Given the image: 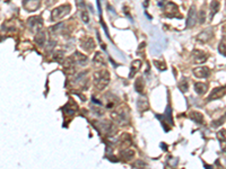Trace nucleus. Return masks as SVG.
<instances>
[{"label": "nucleus", "instance_id": "nucleus-1", "mask_svg": "<svg viewBox=\"0 0 226 169\" xmlns=\"http://www.w3.org/2000/svg\"><path fill=\"white\" fill-rule=\"evenodd\" d=\"M110 82V73L108 70H98L94 73V85L98 90H102Z\"/></svg>", "mask_w": 226, "mask_h": 169}, {"label": "nucleus", "instance_id": "nucleus-2", "mask_svg": "<svg viewBox=\"0 0 226 169\" xmlns=\"http://www.w3.org/2000/svg\"><path fill=\"white\" fill-rule=\"evenodd\" d=\"M70 9H71V7L70 5H61V6H59L57 7L56 9H53L52 10V13H51V20L52 22H57V20H59V19H61V18H64L65 16H67L68 14H69V12H70Z\"/></svg>", "mask_w": 226, "mask_h": 169}, {"label": "nucleus", "instance_id": "nucleus-3", "mask_svg": "<svg viewBox=\"0 0 226 169\" xmlns=\"http://www.w3.org/2000/svg\"><path fill=\"white\" fill-rule=\"evenodd\" d=\"M164 12H165V15H166L168 17H171V18H173V17L181 18V17H182L180 14H179V8H178V6L175 5L174 2H171V1H168V2L165 4Z\"/></svg>", "mask_w": 226, "mask_h": 169}, {"label": "nucleus", "instance_id": "nucleus-4", "mask_svg": "<svg viewBox=\"0 0 226 169\" xmlns=\"http://www.w3.org/2000/svg\"><path fill=\"white\" fill-rule=\"evenodd\" d=\"M196 20H197V14H196V7L191 6L189 9V13H188V18L187 23H186V27L187 28H191L194 27L196 24Z\"/></svg>", "mask_w": 226, "mask_h": 169}, {"label": "nucleus", "instance_id": "nucleus-5", "mask_svg": "<svg viewBox=\"0 0 226 169\" xmlns=\"http://www.w3.org/2000/svg\"><path fill=\"white\" fill-rule=\"evenodd\" d=\"M191 58L196 63H204L207 61V54L204 51L194 50L191 52Z\"/></svg>", "mask_w": 226, "mask_h": 169}, {"label": "nucleus", "instance_id": "nucleus-6", "mask_svg": "<svg viewBox=\"0 0 226 169\" xmlns=\"http://www.w3.org/2000/svg\"><path fill=\"white\" fill-rule=\"evenodd\" d=\"M214 36V32L213 29H206V31L201 32L200 34L197 36V41L198 42H201V43H207L208 41H210L212 37Z\"/></svg>", "mask_w": 226, "mask_h": 169}, {"label": "nucleus", "instance_id": "nucleus-7", "mask_svg": "<svg viewBox=\"0 0 226 169\" xmlns=\"http://www.w3.org/2000/svg\"><path fill=\"white\" fill-rule=\"evenodd\" d=\"M194 75L197 78H208L210 75V70L207 67H198L194 69Z\"/></svg>", "mask_w": 226, "mask_h": 169}, {"label": "nucleus", "instance_id": "nucleus-8", "mask_svg": "<svg viewBox=\"0 0 226 169\" xmlns=\"http://www.w3.org/2000/svg\"><path fill=\"white\" fill-rule=\"evenodd\" d=\"M71 59L74 60L76 65H85L87 63V56L82 54L80 52H75L74 55L71 56Z\"/></svg>", "mask_w": 226, "mask_h": 169}, {"label": "nucleus", "instance_id": "nucleus-9", "mask_svg": "<svg viewBox=\"0 0 226 169\" xmlns=\"http://www.w3.org/2000/svg\"><path fill=\"white\" fill-rule=\"evenodd\" d=\"M225 91H226V88L225 87H217V88H215V89H213L212 94L209 95V97H208V100L218 99V98L223 97V96L225 95Z\"/></svg>", "mask_w": 226, "mask_h": 169}, {"label": "nucleus", "instance_id": "nucleus-10", "mask_svg": "<svg viewBox=\"0 0 226 169\" xmlns=\"http://www.w3.org/2000/svg\"><path fill=\"white\" fill-rule=\"evenodd\" d=\"M80 45H82V47H83L84 50H87L88 52H90V51H93L95 49V42H94V40L92 37H87V38L82 40Z\"/></svg>", "mask_w": 226, "mask_h": 169}, {"label": "nucleus", "instance_id": "nucleus-11", "mask_svg": "<svg viewBox=\"0 0 226 169\" xmlns=\"http://www.w3.org/2000/svg\"><path fill=\"white\" fill-rule=\"evenodd\" d=\"M28 24L31 25V28L33 31H39L40 27H42V18L36 16V17H33L28 20Z\"/></svg>", "mask_w": 226, "mask_h": 169}, {"label": "nucleus", "instance_id": "nucleus-12", "mask_svg": "<svg viewBox=\"0 0 226 169\" xmlns=\"http://www.w3.org/2000/svg\"><path fill=\"white\" fill-rule=\"evenodd\" d=\"M40 7V0H26L25 8L28 12H34Z\"/></svg>", "mask_w": 226, "mask_h": 169}, {"label": "nucleus", "instance_id": "nucleus-13", "mask_svg": "<svg viewBox=\"0 0 226 169\" xmlns=\"http://www.w3.org/2000/svg\"><path fill=\"white\" fill-rule=\"evenodd\" d=\"M220 2L217 0H213L212 4H210V15H209V19L213 20V18L215 17L216 13L220 10Z\"/></svg>", "mask_w": 226, "mask_h": 169}, {"label": "nucleus", "instance_id": "nucleus-14", "mask_svg": "<svg viewBox=\"0 0 226 169\" xmlns=\"http://www.w3.org/2000/svg\"><path fill=\"white\" fill-rule=\"evenodd\" d=\"M194 90L197 94L202 95L208 90V86L206 83H202V82H197V83H194Z\"/></svg>", "mask_w": 226, "mask_h": 169}, {"label": "nucleus", "instance_id": "nucleus-15", "mask_svg": "<svg viewBox=\"0 0 226 169\" xmlns=\"http://www.w3.org/2000/svg\"><path fill=\"white\" fill-rule=\"evenodd\" d=\"M142 67V61L140 60H135L134 62L131 63V70H130V77H134L135 73L139 70V68Z\"/></svg>", "mask_w": 226, "mask_h": 169}, {"label": "nucleus", "instance_id": "nucleus-16", "mask_svg": "<svg viewBox=\"0 0 226 169\" xmlns=\"http://www.w3.org/2000/svg\"><path fill=\"white\" fill-rule=\"evenodd\" d=\"M218 52H220L222 55L226 56V37L222 38V41L220 42V45H218Z\"/></svg>", "mask_w": 226, "mask_h": 169}, {"label": "nucleus", "instance_id": "nucleus-17", "mask_svg": "<svg viewBox=\"0 0 226 169\" xmlns=\"http://www.w3.org/2000/svg\"><path fill=\"white\" fill-rule=\"evenodd\" d=\"M191 119H194V121H196L197 123H199V124H201V123H204V116L201 115L200 113L199 112H194V113H191Z\"/></svg>", "mask_w": 226, "mask_h": 169}, {"label": "nucleus", "instance_id": "nucleus-18", "mask_svg": "<svg viewBox=\"0 0 226 169\" xmlns=\"http://www.w3.org/2000/svg\"><path fill=\"white\" fill-rule=\"evenodd\" d=\"M94 62L96 64H102V65H105V61H104V56L101 52H97L95 53V56H94Z\"/></svg>", "mask_w": 226, "mask_h": 169}, {"label": "nucleus", "instance_id": "nucleus-19", "mask_svg": "<svg viewBox=\"0 0 226 169\" xmlns=\"http://www.w3.org/2000/svg\"><path fill=\"white\" fill-rule=\"evenodd\" d=\"M35 41L38 42L39 45H44L45 43V35L43 32H39V34L35 36Z\"/></svg>", "mask_w": 226, "mask_h": 169}, {"label": "nucleus", "instance_id": "nucleus-20", "mask_svg": "<svg viewBox=\"0 0 226 169\" xmlns=\"http://www.w3.org/2000/svg\"><path fill=\"white\" fill-rule=\"evenodd\" d=\"M53 58H54V60H56V61L62 63V61H64V58H65V52H64V51H57V52L54 53Z\"/></svg>", "mask_w": 226, "mask_h": 169}, {"label": "nucleus", "instance_id": "nucleus-21", "mask_svg": "<svg viewBox=\"0 0 226 169\" xmlns=\"http://www.w3.org/2000/svg\"><path fill=\"white\" fill-rule=\"evenodd\" d=\"M179 88L181 89L182 93H186V91L188 90V80L186 79V78H183V79L180 81V83H179Z\"/></svg>", "mask_w": 226, "mask_h": 169}, {"label": "nucleus", "instance_id": "nucleus-22", "mask_svg": "<svg viewBox=\"0 0 226 169\" xmlns=\"http://www.w3.org/2000/svg\"><path fill=\"white\" fill-rule=\"evenodd\" d=\"M142 89H144V81H142V79H138L137 81H136V90L138 91V93H142Z\"/></svg>", "mask_w": 226, "mask_h": 169}, {"label": "nucleus", "instance_id": "nucleus-23", "mask_svg": "<svg viewBox=\"0 0 226 169\" xmlns=\"http://www.w3.org/2000/svg\"><path fill=\"white\" fill-rule=\"evenodd\" d=\"M80 16H82V18H83V22L84 23H88L90 22V16H88V13H87V10L84 9V10H80Z\"/></svg>", "mask_w": 226, "mask_h": 169}, {"label": "nucleus", "instance_id": "nucleus-24", "mask_svg": "<svg viewBox=\"0 0 226 169\" xmlns=\"http://www.w3.org/2000/svg\"><path fill=\"white\" fill-rule=\"evenodd\" d=\"M205 20H206V13H205V9L202 8L200 10V13H199V23H200V24H204Z\"/></svg>", "mask_w": 226, "mask_h": 169}, {"label": "nucleus", "instance_id": "nucleus-25", "mask_svg": "<svg viewBox=\"0 0 226 169\" xmlns=\"http://www.w3.org/2000/svg\"><path fill=\"white\" fill-rule=\"evenodd\" d=\"M154 63H155V65L157 67V69L162 70V71L166 69V65H165V63H164V62H161V61H157V60H155V61H154Z\"/></svg>", "mask_w": 226, "mask_h": 169}, {"label": "nucleus", "instance_id": "nucleus-26", "mask_svg": "<svg viewBox=\"0 0 226 169\" xmlns=\"http://www.w3.org/2000/svg\"><path fill=\"white\" fill-rule=\"evenodd\" d=\"M56 1H57V0H45V4H46V5H53Z\"/></svg>", "mask_w": 226, "mask_h": 169}]
</instances>
